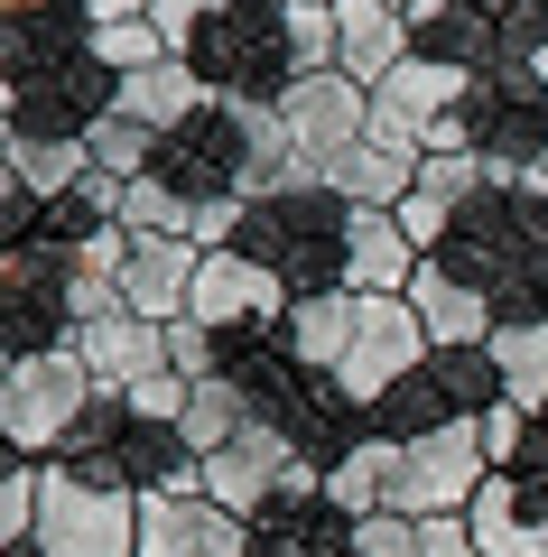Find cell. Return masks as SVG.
Masks as SVG:
<instances>
[{
  "mask_svg": "<svg viewBox=\"0 0 548 557\" xmlns=\"http://www.w3.org/2000/svg\"><path fill=\"white\" fill-rule=\"evenodd\" d=\"M511 399V381H502V362H492V344H437L428 362H418L400 391H381V409H373V437H391V446H418V437H437V428H465V418H492Z\"/></svg>",
  "mask_w": 548,
  "mask_h": 557,
  "instance_id": "1",
  "label": "cell"
},
{
  "mask_svg": "<svg viewBox=\"0 0 548 557\" xmlns=\"http://www.w3.org/2000/svg\"><path fill=\"white\" fill-rule=\"evenodd\" d=\"M38 557H139V493L94 465H38Z\"/></svg>",
  "mask_w": 548,
  "mask_h": 557,
  "instance_id": "2",
  "label": "cell"
},
{
  "mask_svg": "<svg viewBox=\"0 0 548 557\" xmlns=\"http://www.w3.org/2000/svg\"><path fill=\"white\" fill-rule=\"evenodd\" d=\"M94 372H84L75 344H47V354H10L0 362V437L20 446L28 465H57V446L75 437V418L94 409Z\"/></svg>",
  "mask_w": 548,
  "mask_h": 557,
  "instance_id": "3",
  "label": "cell"
},
{
  "mask_svg": "<svg viewBox=\"0 0 548 557\" xmlns=\"http://www.w3.org/2000/svg\"><path fill=\"white\" fill-rule=\"evenodd\" d=\"M289 307H297V288L270 270V260H252V251H205L196 307H186V317L223 344V372H233L242 354H260V344L289 335Z\"/></svg>",
  "mask_w": 548,
  "mask_h": 557,
  "instance_id": "4",
  "label": "cell"
},
{
  "mask_svg": "<svg viewBox=\"0 0 548 557\" xmlns=\"http://www.w3.org/2000/svg\"><path fill=\"white\" fill-rule=\"evenodd\" d=\"M186 65H196L205 84H223L233 102H270V84L289 94L297 84V65H289V0H233L223 20L196 28Z\"/></svg>",
  "mask_w": 548,
  "mask_h": 557,
  "instance_id": "5",
  "label": "cell"
},
{
  "mask_svg": "<svg viewBox=\"0 0 548 557\" xmlns=\"http://www.w3.org/2000/svg\"><path fill=\"white\" fill-rule=\"evenodd\" d=\"M279 131H289V186H279V196L326 186L334 168L363 149V131H373V94L353 75H307V84L279 94Z\"/></svg>",
  "mask_w": 548,
  "mask_h": 557,
  "instance_id": "6",
  "label": "cell"
},
{
  "mask_svg": "<svg viewBox=\"0 0 548 557\" xmlns=\"http://www.w3.org/2000/svg\"><path fill=\"white\" fill-rule=\"evenodd\" d=\"M484 483H492V446H484V418H465V428H437V437L400 446L391 511L400 520H455V511H474Z\"/></svg>",
  "mask_w": 548,
  "mask_h": 557,
  "instance_id": "7",
  "label": "cell"
},
{
  "mask_svg": "<svg viewBox=\"0 0 548 557\" xmlns=\"http://www.w3.org/2000/svg\"><path fill=\"white\" fill-rule=\"evenodd\" d=\"M428 354H437V335L418 325L410 298H363L353 344H344V362H334V391H344L353 409H381V391H400Z\"/></svg>",
  "mask_w": 548,
  "mask_h": 557,
  "instance_id": "8",
  "label": "cell"
},
{
  "mask_svg": "<svg viewBox=\"0 0 548 557\" xmlns=\"http://www.w3.org/2000/svg\"><path fill=\"white\" fill-rule=\"evenodd\" d=\"M297 465H307V456H297L279 428H260V418H252L233 446H215V456H205V502H215V511H233V520H260L279 493H289Z\"/></svg>",
  "mask_w": 548,
  "mask_h": 557,
  "instance_id": "9",
  "label": "cell"
},
{
  "mask_svg": "<svg viewBox=\"0 0 548 557\" xmlns=\"http://www.w3.org/2000/svg\"><path fill=\"white\" fill-rule=\"evenodd\" d=\"M474 84H484V75H465V65H447V57H410V65H400V75L373 94V121L428 149V131L465 112V102H474Z\"/></svg>",
  "mask_w": 548,
  "mask_h": 557,
  "instance_id": "10",
  "label": "cell"
},
{
  "mask_svg": "<svg viewBox=\"0 0 548 557\" xmlns=\"http://www.w3.org/2000/svg\"><path fill=\"white\" fill-rule=\"evenodd\" d=\"M196 270H205V251L186 233H131V260H121V298H131V317L176 325L186 307H196Z\"/></svg>",
  "mask_w": 548,
  "mask_h": 557,
  "instance_id": "11",
  "label": "cell"
},
{
  "mask_svg": "<svg viewBox=\"0 0 548 557\" xmlns=\"http://www.w3.org/2000/svg\"><path fill=\"white\" fill-rule=\"evenodd\" d=\"M242 520L205 493H149L139 502V557H242Z\"/></svg>",
  "mask_w": 548,
  "mask_h": 557,
  "instance_id": "12",
  "label": "cell"
},
{
  "mask_svg": "<svg viewBox=\"0 0 548 557\" xmlns=\"http://www.w3.org/2000/svg\"><path fill=\"white\" fill-rule=\"evenodd\" d=\"M418 270H428V251L410 242V223L353 205V242H344V288L353 298H410Z\"/></svg>",
  "mask_w": 548,
  "mask_h": 557,
  "instance_id": "13",
  "label": "cell"
},
{
  "mask_svg": "<svg viewBox=\"0 0 548 557\" xmlns=\"http://www.w3.org/2000/svg\"><path fill=\"white\" fill-rule=\"evenodd\" d=\"M465 520L484 557H548V474H492Z\"/></svg>",
  "mask_w": 548,
  "mask_h": 557,
  "instance_id": "14",
  "label": "cell"
},
{
  "mask_svg": "<svg viewBox=\"0 0 548 557\" xmlns=\"http://www.w3.org/2000/svg\"><path fill=\"white\" fill-rule=\"evenodd\" d=\"M65 344L84 354V372H94V391H112V399H131L139 381H158V372H168V325H149V317L75 325Z\"/></svg>",
  "mask_w": 548,
  "mask_h": 557,
  "instance_id": "15",
  "label": "cell"
},
{
  "mask_svg": "<svg viewBox=\"0 0 548 557\" xmlns=\"http://www.w3.org/2000/svg\"><path fill=\"white\" fill-rule=\"evenodd\" d=\"M334 38H344V75L363 84V94H381V84L418 57L410 10H391V0H334Z\"/></svg>",
  "mask_w": 548,
  "mask_h": 557,
  "instance_id": "16",
  "label": "cell"
},
{
  "mask_svg": "<svg viewBox=\"0 0 548 557\" xmlns=\"http://www.w3.org/2000/svg\"><path fill=\"white\" fill-rule=\"evenodd\" d=\"M418 168H428V149H418V139H400V131H363V149H353L344 168H334V196L344 205H373V214H400V205H410V186H418Z\"/></svg>",
  "mask_w": 548,
  "mask_h": 557,
  "instance_id": "17",
  "label": "cell"
},
{
  "mask_svg": "<svg viewBox=\"0 0 548 557\" xmlns=\"http://www.w3.org/2000/svg\"><path fill=\"white\" fill-rule=\"evenodd\" d=\"M121 121H139L149 139H168V131H186V121L205 112V75L186 57H158V65H139V75H121V102H112Z\"/></svg>",
  "mask_w": 548,
  "mask_h": 557,
  "instance_id": "18",
  "label": "cell"
},
{
  "mask_svg": "<svg viewBox=\"0 0 548 557\" xmlns=\"http://www.w3.org/2000/svg\"><path fill=\"white\" fill-rule=\"evenodd\" d=\"M410 307H418V325H428L437 344H492L502 335V307L474 288V278H455V270H418V288H410Z\"/></svg>",
  "mask_w": 548,
  "mask_h": 557,
  "instance_id": "19",
  "label": "cell"
},
{
  "mask_svg": "<svg viewBox=\"0 0 548 557\" xmlns=\"http://www.w3.org/2000/svg\"><path fill=\"white\" fill-rule=\"evenodd\" d=\"M353 317H363V298H353V288H326V298H297L289 307V354L307 362V372H334V362H344V344H353Z\"/></svg>",
  "mask_w": 548,
  "mask_h": 557,
  "instance_id": "20",
  "label": "cell"
},
{
  "mask_svg": "<svg viewBox=\"0 0 548 557\" xmlns=\"http://www.w3.org/2000/svg\"><path fill=\"white\" fill-rule=\"evenodd\" d=\"M391 483H400V446H391V437H363V446L326 474V502H334L344 520H373V511H391Z\"/></svg>",
  "mask_w": 548,
  "mask_h": 557,
  "instance_id": "21",
  "label": "cell"
},
{
  "mask_svg": "<svg viewBox=\"0 0 548 557\" xmlns=\"http://www.w3.org/2000/svg\"><path fill=\"white\" fill-rule=\"evenodd\" d=\"M176 428H186V446H196V456H215V446H233L242 428H252V391H242L233 372H223V381H196V399H186V418H176Z\"/></svg>",
  "mask_w": 548,
  "mask_h": 557,
  "instance_id": "22",
  "label": "cell"
},
{
  "mask_svg": "<svg viewBox=\"0 0 548 557\" xmlns=\"http://www.w3.org/2000/svg\"><path fill=\"white\" fill-rule=\"evenodd\" d=\"M492 362H502L521 409H548V325H502L492 335Z\"/></svg>",
  "mask_w": 548,
  "mask_h": 557,
  "instance_id": "23",
  "label": "cell"
},
{
  "mask_svg": "<svg viewBox=\"0 0 548 557\" xmlns=\"http://www.w3.org/2000/svg\"><path fill=\"white\" fill-rule=\"evenodd\" d=\"M186 223H196V205L176 196V186L158 177V168L121 186V233H186Z\"/></svg>",
  "mask_w": 548,
  "mask_h": 557,
  "instance_id": "24",
  "label": "cell"
},
{
  "mask_svg": "<svg viewBox=\"0 0 548 557\" xmlns=\"http://www.w3.org/2000/svg\"><path fill=\"white\" fill-rule=\"evenodd\" d=\"M94 65H112V75H139V65H158V57H176L168 38H158V20H112V28H94Z\"/></svg>",
  "mask_w": 548,
  "mask_h": 557,
  "instance_id": "25",
  "label": "cell"
},
{
  "mask_svg": "<svg viewBox=\"0 0 548 557\" xmlns=\"http://www.w3.org/2000/svg\"><path fill=\"white\" fill-rule=\"evenodd\" d=\"M168 372H176V381H223V344L205 335L196 317H176V325H168Z\"/></svg>",
  "mask_w": 548,
  "mask_h": 557,
  "instance_id": "26",
  "label": "cell"
},
{
  "mask_svg": "<svg viewBox=\"0 0 548 557\" xmlns=\"http://www.w3.org/2000/svg\"><path fill=\"white\" fill-rule=\"evenodd\" d=\"M28 539H38V465H28L20 483H0V557L28 548Z\"/></svg>",
  "mask_w": 548,
  "mask_h": 557,
  "instance_id": "27",
  "label": "cell"
},
{
  "mask_svg": "<svg viewBox=\"0 0 548 557\" xmlns=\"http://www.w3.org/2000/svg\"><path fill=\"white\" fill-rule=\"evenodd\" d=\"M353 557H418V520H400V511L353 520Z\"/></svg>",
  "mask_w": 548,
  "mask_h": 557,
  "instance_id": "28",
  "label": "cell"
},
{
  "mask_svg": "<svg viewBox=\"0 0 548 557\" xmlns=\"http://www.w3.org/2000/svg\"><path fill=\"white\" fill-rule=\"evenodd\" d=\"M223 10H233V0H158L149 20H158V38L186 57V47H196V28H205V20H223Z\"/></svg>",
  "mask_w": 548,
  "mask_h": 557,
  "instance_id": "29",
  "label": "cell"
},
{
  "mask_svg": "<svg viewBox=\"0 0 548 557\" xmlns=\"http://www.w3.org/2000/svg\"><path fill=\"white\" fill-rule=\"evenodd\" d=\"M418 557H484V539H474V520H418Z\"/></svg>",
  "mask_w": 548,
  "mask_h": 557,
  "instance_id": "30",
  "label": "cell"
},
{
  "mask_svg": "<svg viewBox=\"0 0 548 557\" xmlns=\"http://www.w3.org/2000/svg\"><path fill=\"white\" fill-rule=\"evenodd\" d=\"M149 10H158V0H84V20H94V28H112V20H149Z\"/></svg>",
  "mask_w": 548,
  "mask_h": 557,
  "instance_id": "31",
  "label": "cell"
},
{
  "mask_svg": "<svg viewBox=\"0 0 548 557\" xmlns=\"http://www.w3.org/2000/svg\"><path fill=\"white\" fill-rule=\"evenodd\" d=\"M20 474H28V456H20L10 437H0V483H20Z\"/></svg>",
  "mask_w": 548,
  "mask_h": 557,
  "instance_id": "32",
  "label": "cell"
},
{
  "mask_svg": "<svg viewBox=\"0 0 548 557\" xmlns=\"http://www.w3.org/2000/svg\"><path fill=\"white\" fill-rule=\"evenodd\" d=\"M529 75H539V94H548V47H539V57H529Z\"/></svg>",
  "mask_w": 548,
  "mask_h": 557,
  "instance_id": "33",
  "label": "cell"
},
{
  "mask_svg": "<svg viewBox=\"0 0 548 557\" xmlns=\"http://www.w3.org/2000/svg\"><path fill=\"white\" fill-rule=\"evenodd\" d=\"M326 10H334V0H326Z\"/></svg>",
  "mask_w": 548,
  "mask_h": 557,
  "instance_id": "34",
  "label": "cell"
}]
</instances>
